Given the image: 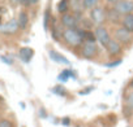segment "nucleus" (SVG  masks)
<instances>
[{"instance_id":"1","label":"nucleus","mask_w":133,"mask_h":127,"mask_svg":"<svg viewBox=\"0 0 133 127\" xmlns=\"http://www.w3.org/2000/svg\"><path fill=\"white\" fill-rule=\"evenodd\" d=\"M63 40L66 45L73 47V48H81L84 44V38L81 35L80 27L77 29H64L63 31Z\"/></svg>"},{"instance_id":"2","label":"nucleus","mask_w":133,"mask_h":127,"mask_svg":"<svg viewBox=\"0 0 133 127\" xmlns=\"http://www.w3.org/2000/svg\"><path fill=\"white\" fill-rule=\"evenodd\" d=\"M114 39L117 40L121 45H128L133 40V34L130 31H128L127 29H124L123 26H120V27H116V30L114 33Z\"/></svg>"},{"instance_id":"3","label":"nucleus","mask_w":133,"mask_h":127,"mask_svg":"<svg viewBox=\"0 0 133 127\" xmlns=\"http://www.w3.org/2000/svg\"><path fill=\"white\" fill-rule=\"evenodd\" d=\"M94 34H95L97 42H99V44H101L102 47H104V48H106V47L108 45V43L112 40V38H111V35H110L108 30H107L103 25L97 26V27H95V30H94Z\"/></svg>"},{"instance_id":"4","label":"nucleus","mask_w":133,"mask_h":127,"mask_svg":"<svg viewBox=\"0 0 133 127\" xmlns=\"http://www.w3.org/2000/svg\"><path fill=\"white\" fill-rule=\"evenodd\" d=\"M97 26H101L106 20H107V11L103 7H95L94 9L90 11V17H89Z\"/></svg>"},{"instance_id":"5","label":"nucleus","mask_w":133,"mask_h":127,"mask_svg":"<svg viewBox=\"0 0 133 127\" xmlns=\"http://www.w3.org/2000/svg\"><path fill=\"white\" fill-rule=\"evenodd\" d=\"M98 54V47L95 43L91 42H84L81 45V56L86 60H91Z\"/></svg>"},{"instance_id":"6","label":"nucleus","mask_w":133,"mask_h":127,"mask_svg":"<svg viewBox=\"0 0 133 127\" xmlns=\"http://www.w3.org/2000/svg\"><path fill=\"white\" fill-rule=\"evenodd\" d=\"M114 9L120 16H128L133 13V0H120L117 4L114 5Z\"/></svg>"},{"instance_id":"7","label":"nucleus","mask_w":133,"mask_h":127,"mask_svg":"<svg viewBox=\"0 0 133 127\" xmlns=\"http://www.w3.org/2000/svg\"><path fill=\"white\" fill-rule=\"evenodd\" d=\"M60 23L65 27V29H77L78 27V18L73 14V13H65L61 14L60 17Z\"/></svg>"},{"instance_id":"8","label":"nucleus","mask_w":133,"mask_h":127,"mask_svg":"<svg viewBox=\"0 0 133 127\" xmlns=\"http://www.w3.org/2000/svg\"><path fill=\"white\" fill-rule=\"evenodd\" d=\"M106 51H107L108 56H110L111 58H114V57H117V56H120V54L123 53V45H121L117 40L112 39V40L108 43V45L106 47Z\"/></svg>"},{"instance_id":"9","label":"nucleus","mask_w":133,"mask_h":127,"mask_svg":"<svg viewBox=\"0 0 133 127\" xmlns=\"http://www.w3.org/2000/svg\"><path fill=\"white\" fill-rule=\"evenodd\" d=\"M18 29H20L18 22L15 18H12L8 22L0 25V33H3V34H16L18 31Z\"/></svg>"},{"instance_id":"10","label":"nucleus","mask_w":133,"mask_h":127,"mask_svg":"<svg viewBox=\"0 0 133 127\" xmlns=\"http://www.w3.org/2000/svg\"><path fill=\"white\" fill-rule=\"evenodd\" d=\"M48 56H50V58L52 61H55L57 64H61V65H71V61L68 58H66L65 56H63L61 53L54 51V49H50L48 51Z\"/></svg>"},{"instance_id":"11","label":"nucleus","mask_w":133,"mask_h":127,"mask_svg":"<svg viewBox=\"0 0 133 127\" xmlns=\"http://www.w3.org/2000/svg\"><path fill=\"white\" fill-rule=\"evenodd\" d=\"M18 56H20V58H21L22 62L29 64L31 61L33 56H34V51L31 48H29V47H22L20 49V52H18Z\"/></svg>"},{"instance_id":"12","label":"nucleus","mask_w":133,"mask_h":127,"mask_svg":"<svg viewBox=\"0 0 133 127\" xmlns=\"http://www.w3.org/2000/svg\"><path fill=\"white\" fill-rule=\"evenodd\" d=\"M121 26L133 34V13L128 14V16H124L121 18Z\"/></svg>"},{"instance_id":"13","label":"nucleus","mask_w":133,"mask_h":127,"mask_svg":"<svg viewBox=\"0 0 133 127\" xmlns=\"http://www.w3.org/2000/svg\"><path fill=\"white\" fill-rule=\"evenodd\" d=\"M17 22H18V26L21 30H25L28 27V23H29V16L26 12H20L18 13V18H17Z\"/></svg>"},{"instance_id":"14","label":"nucleus","mask_w":133,"mask_h":127,"mask_svg":"<svg viewBox=\"0 0 133 127\" xmlns=\"http://www.w3.org/2000/svg\"><path fill=\"white\" fill-rule=\"evenodd\" d=\"M56 7H57V12H59V13L65 14V13H68V11H69L71 2H69V0H60Z\"/></svg>"},{"instance_id":"15","label":"nucleus","mask_w":133,"mask_h":127,"mask_svg":"<svg viewBox=\"0 0 133 127\" xmlns=\"http://www.w3.org/2000/svg\"><path fill=\"white\" fill-rule=\"evenodd\" d=\"M80 31H81L82 38H84V42H91V43H95V42H97L95 34H94L91 30H84V29H80Z\"/></svg>"},{"instance_id":"16","label":"nucleus","mask_w":133,"mask_h":127,"mask_svg":"<svg viewBox=\"0 0 133 127\" xmlns=\"http://www.w3.org/2000/svg\"><path fill=\"white\" fill-rule=\"evenodd\" d=\"M98 4H99V0H82V2H81L82 8L88 9V11L94 9L95 7H98Z\"/></svg>"},{"instance_id":"17","label":"nucleus","mask_w":133,"mask_h":127,"mask_svg":"<svg viewBox=\"0 0 133 127\" xmlns=\"http://www.w3.org/2000/svg\"><path fill=\"white\" fill-rule=\"evenodd\" d=\"M73 75V73H72V70H63L61 72V74H59V77H57V79L60 81V82H66L69 79V77H72Z\"/></svg>"},{"instance_id":"18","label":"nucleus","mask_w":133,"mask_h":127,"mask_svg":"<svg viewBox=\"0 0 133 127\" xmlns=\"http://www.w3.org/2000/svg\"><path fill=\"white\" fill-rule=\"evenodd\" d=\"M125 106L132 112L133 110V91L128 92L127 96H125Z\"/></svg>"},{"instance_id":"19","label":"nucleus","mask_w":133,"mask_h":127,"mask_svg":"<svg viewBox=\"0 0 133 127\" xmlns=\"http://www.w3.org/2000/svg\"><path fill=\"white\" fill-rule=\"evenodd\" d=\"M51 91H52L55 95H59V96H63V97L66 96V90H65L63 86H56V87H54Z\"/></svg>"},{"instance_id":"20","label":"nucleus","mask_w":133,"mask_h":127,"mask_svg":"<svg viewBox=\"0 0 133 127\" xmlns=\"http://www.w3.org/2000/svg\"><path fill=\"white\" fill-rule=\"evenodd\" d=\"M50 18H51V16H50V9H46V12H44V21H43V26H44V30H48V22H50Z\"/></svg>"},{"instance_id":"21","label":"nucleus","mask_w":133,"mask_h":127,"mask_svg":"<svg viewBox=\"0 0 133 127\" xmlns=\"http://www.w3.org/2000/svg\"><path fill=\"white\" fill-rule=\"evenodd\" d=\"M17 3H20V4H22V5H34V4H37L39 0H16Z\"/></svg>"},{"instance_id":"22","label":"nucleus","mask_w":133,"mask_h":127,"mask_svg":"<svg viewBox=\"0 0 133 127\" xmlns=\"http://www.w3.org/2000/svg\"><path fill=\"white\" fill-rule=\"evenodd\" d=\"M0 127H13L9 119H0Z\"/></svg>"},{"instance_id":"23","label":"nucleus","mask_w":133,"mask_h":127,"mask_svg":"<svg viewBox=\"0 0 133 127\" xmlns=\"http://www.w3.org/2000/svg\"><path fill=\"white\" fill-rule=\"evenodd\" d=\"M120 64H121V60H117V61H114V62H108V64H106V66H107V68H115V66L120 65Z\"/></svg>"},{"instance_id":"24","label":"nucleus","mask_w":133,"mask_h":127,"mask_svg":"<svg viewBox=\"0 0 133 127\" xmlns=\"http://www.w3.org/2000/svg\"><path fill=\"white\" fill-rule=\"evenodd\" d=\"M61 124L63 126H71V119H69V117H64L63 119H61Z\"/></svg>"},{"instance_id":"25","label":"nucleus","mask_w":133,"mask_h":127,"mask_svg":"<svg viewBox=\"0 0 133 127\" xmlns=\"http://www.w3.org/2000/svg\"><path fill=\"white\" fill-rule=\"evenodd\" d=\"M93 90H94V87H91V86H90V87H86V88H85V91H80L78 93H80V95H86V93H90Z\"/></svg>"},{"instance_id":"26","label":"nucleus","mask_w":133,"mask_h":127,"mask_svg":"<svg viewBox=\"0 0 133 127\" xmlns=\"http://www.w3.org/2000/svg\"><path fill=\"white\" fill-rule=\"evenodd\" d=\"M2 61L3 62H5V64H8V65H12V64H13V61L12 60H9L8 57H5V56H2Z\"/></svg>"},{"instance_id":"27","label":"nucleus","mask_w":133,"mask_h":127,"mask_svg":"<svg viewBox=\"0 0 133 127\" xmlns=\"http://www.w3.org/2000/svg\"><path fill=\"white\" fill-rule=\"evenodd\" d=\"M39 115H41L42 118H46V117H47V113L44 112V109H43V108H42V109H39Z\"/></svg>"},{"instance_id":"28","label":"nucleus","mask_w":133,"mask_h":127,"mask_svg":"<svg viewBox=\"0 0 133 127\" xmlns=\"http://www.w3.org/2000/svg\"><path fill=\"white\" fill-rule=\"evenodd\" d=\"M106 2L108 3V4H111V5H115V4H117L120 0H106Z\"/></svg>"},{"instance_id":"29","label":"nucleus","mask_w":133,"mask_h":127,"mask_svg":"<svg viewBox=\"0 0 133 127\" xmlns=\"http://www.w3.org/2000/svg\"><path fill=\"white\" fill-rule=\"evenodd\" d=\"M129 87H130V88H133V79L130 81V83H129Z\"/></svg>"},{"instance_id":"30","label":"nucleus","mask_w":133,"mask_h":127,"mask_svg":"<svg viewBox=\"0 0 133 127\" xmlns=\"http://www.w3.org/2000/svg\"><path fill=\"white\" fill-rule=\"evenodd\" d=\"M77 2H82V0H77Z\"/></svg>"},{"instance_id":"31","label":"nucleus","mask_w":133,"mask_h":127,"mask_svg":"<svg viewBox=\"0 0 133 127\" xmlns=\"http://www.w3.org/2000/svg\"><path fill=\"white\" fill-rule=\"evenodd\" d=\"M22 127H25V126H22Z\"/></svg>"},{"instance_id":"32","label":"nucleus","mask_w":133,"mask_h":127,"mask_svg":"<svg viewBox=\"0 0 133 127\" xmlns=\"http://www.w3.org/2000/svg\"><path fill=\"white\" fill-rule=\"evenodd\" d=\"M91 127H93V126H91Z\"/></svg>"}]
</instances>
